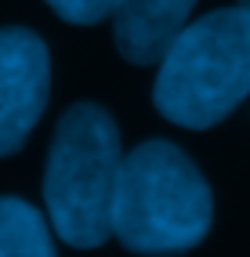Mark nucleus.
I'll use <instances>...</instances> for the list:
<instances>
[{"instance_id":"nucleus-7","label":"nucleus","mask_w":250,"mask_h":257,"mask_svg":"<svg viewBox=\"0 0 250 257\" xmlns=\"http://www.w3.org/2000/svg\"><path fill=\"white\" fill-rule=\"evenodd\" d=\"M44 4L69 26H98V22L112 19L120 0H44Z\"/></svg>"},{"instance_id":"nucleus-3","label":"nucleus","mask_w":250,"mask_h":257,"mask_svg":"<svg viewBox=\"0 0 250 257\" xmlns=\"http://www.w3.org/2000/svg\"><path fill=\"white\" fill-rule=\"evenodd\" d=\"M120 160V127L102 105L76 101L62 112L44 167V207L62 243L94 250L112 235Z\"/></svg>"},{"instance_id":"nucleus-2","label":"nucleus","mask_w":250,"mask_h":257,"mask_svg":"<svg viewBox=\"0 0 250 257\" xmlns=\"http://www.w3.org/2000/svg\"><path fill=\"white\" fill-rule=\"evenodd\" d=\"M250 98V11L218 8L189 22L156 62L153 105L163 119L207 131Z\"/></svg>"},{"instance_id":"nucleus-1","label":"nucleus","mask_w":250,"mask_h":257,"mask_svg":"<svg viewBox=\"0 0 250 257\" xmlns=\"http://www.w3.org/2000/svg\"><path fill=\"white\" fill-rule=\"evenodd\" d=\"M210 221V185L174 142L149 138L123 152L112 192V235L131 253H189L207 239Z\"/></svg>"},{"instance_id":"nucleus-4","label":"nucleus","mask_w":250,"mask_h":257,"mask_svg":"<svg viewBox=\"0 0 250 257\" xmlns=\"http://www.w3.org/2000/svg\"><path fill=\"white\" fill-rule=\"evenodd\" d=\"M51 94V55L33 29H0V156L26 145Z\"/></svg>"},{"instance_id":"nucleus-5","label":"nucleus","mask_w":250,"mask_h":257,"mask_svg":"<svg viewBox=\"0 0 250 257\" xmlns=\"http://www.w3.org/2000/svg\"><path fill=\"white\" fill-rule=\"evenodd\" d=\"M196 0H120L112 11L116 51L131 65H156L171 40L189 26Z\"/></svg>"},{"instance_id":"nucleus-8","label":"nucleus","mask_w":250,"mask_h":257,"mask_svg":"<svg viewBox=\"0 0 250 257\" xmlns=\"http://www.w3.org/2000/svg\"><path fill=\"white\" fill-rule=\"evenodd\" d=\"M239 8H243V11H250V0H239Z\"/></svg>"},{"instance_id":"nucleus-6","label":"nucleus","mask_w":250,"mask_h":257,"mask_svg":"<svg viewBox=\"0 0 250 257\" xmlns=\"http://www.w3.org/2000/svg\"><path fill=\"white\" fill-rule=\"evenodd\" d=\"M0 257H58L47 217L19 196H0Z\"/></svg>"}]
</instances>
